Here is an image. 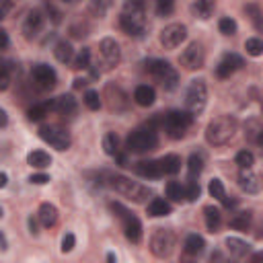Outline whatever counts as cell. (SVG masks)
Listing matches in <instances>:
<instances>
[{"label": "cell", "instance_id": "cell-29", "mask_svg": "<svg viewBox=\"0 0 263 263\" xmlns=\"http://www.w3.org/2000/svg\"><path fill=\"white\" fill-rule=\"evenodd\" d=\"M53 55H55V60H58L60 64H68V62H72V60H74V49H72L70 41L60 39V41L53 45Z\"/></svg>", "mask_w": 263, "mask_h": 263}, {"label": "cell", "instance_id": "cell-19", "mask_svg": "<svg viewBox=\"0 0 263 263\" xmlns=\"http://www.w3.org/2000/svg\"><path fill=\"white\" fill-rule=\"evenodd\" d=\"M134 171L144 179H160L162 177L160 160H140V162H136Z\"/></svg>", "mask_w": 263, "mask_h": 263}, {"label": "cell", "instance_id": "cell-24", "mask_svg": "<svg viewBox=\"0 0 263 263\" xmlns=\"http://www.w3.org/2000/svg\"><path fill=\"white\" fill-rule=\"evenodd\" d=\"M214 8H216V0H195L191 4V14L199 21H208L212 14H214Z\"/></svg>", "mask_w": 263, "mask_h": 263}, {"label": "cell", "instance_id": "cell-16", "mask_svg": "<svg viewBox=\"0 0 263 263\" xmlns=\"http://www.w3.org/2000/svg\"><path fill=\"white\" fill-rule=\"evenodd\" d=\"M242 66H245V60H242L238 53H232V51H230V53H224L222 60H220L218 66H216V76L222 78V80H224V78H230V76H232L236 70H240Z\"/></svg>", "mask_w": 263, "mask_h": 263}, {"label": "cell", "instance_id": "cell-52", "mask_svg": "<svg viewBox=\"0 0 263 263\" xmlns=\"http://www.w3.org/2000/svg\"><path fill=\"white\" fill-rule=\"evenodd\" d=\"M8 43H10V39H8V33H6L4 29H0V49L8 47Z\"/></svg>", "mask_w": 263, "mask_h": 263}, {"label": "cell", "instance_id": "cell-13", "mask_svg": "<svg viewBox=\"0 0 263 263\" xmlns=\"http://www.w3.org/2000/svg\"><path fill=\"white\" fill-rule=\"evenodd\" d=\"M179 62H181V66H183L185 70H189V72L203 68V64H205V51H203L201 43H197V41L189 43V45L183 49V53L179 55Z\"/></svg>", "mask_w": 263, "mask_h": 263}, {"label": "cell", "instance_id": "cell-20", "mask_svg": "<svg viewBox=\"0 0 263 263\" xmlns=\"http://www.w3.org/2000/svg\"><path fill=\"white\" fill-rule=\"evenodd\" d=\"M53 111H58L64 117H72L78 111V103H76V99L72 95H60L53 101Z\"/></svg>", "mask_w": 263, "mask_h": 263}, {"label": "cell", "instance_id": "cell-56", "mask_svg": "<svg viewBox=\"0 0 263 263\" xmlns=\"http://www.w3.org/2000/svg\"><path fill=\"white\" fill-rule=\"evenodd\" d=\"M6 183H8V175L6 173H0V189L6 187Z\"/></svg>", "mask_w": 263, "mask_h": 263}, {"label": "cell", "instance_id": "cell-40", "mask_svg": "<svg viewBox=\"0 0 263 263\" xmlns=\"http://www.w3.org/2000/svg\"><path fill=\"white\" fill-rule=\"evenodd\" d=\"M82 103L86 105V109H90V111H97V109L101 107V95H99L97 90L88 88V90L84 92V97H82Z\"/></svg>", "mask_w": 263, "mask_h": 263}, {"label": "cell", "instance_id": "cell-39", "mask_svg": "<svg viewBox=\"0 0 263 263\" xmlns=\"http://www.w3.org/2000/svg\"><path fill=\"white\" fill-rule=\"evenodd\" d=\"M72 68L74 70H86V68H90V49L88 47H82L80 51H78V55L72 60Z\"/></svg>", "mask_w": 263, "mask_h": 263}, {"label": "cell", "instance_id": "cell-46", "mask_svg": "<svg viewBox=\"0 0 263 263\" xmlns=\"http://www.w3.org/2000/svg\"><path fill=\"white\" fill-rule=\"evenodd\" d=\"M236 164H238L240 168H251V166L255 164V154H253L251 150H240V152L236 154Z\"/></svg>", "mask_w": 263, "mask_h": 263}, {"label": "cell", "instance_id": "cell-48", "mask_svg": "<svg viewBox=\"0 0 263 263\" xmlns=\"http://www.w3.org/2000/svg\"><path fill=\"white\" fill-rule=\"evenodd\" d=\"M45 10H47V14H49V18H51L53 23H60V21H62V12H60L51 2H45Z\"/></svg>", "mask_w": 263, "mask_h": 263}, {"label": "cell", "instance_id": "cell-43", "mask_svg": "<svg viewBox=\"0 0 263 263\" xmlns=\"http://www.w3.org/2000/svg\"><path fill=\"white\" fill-rule=\"evenodd\" d=\"M218 29H220V33L222 35H226V37H230V35H234L236 33V21L234 18H230V16H222L220 18V23H218Z\"/></svg>", "mask_w": 263, "mask_h": 263}, {"label": "cell", "instance_id": "cell-33", "mask_svg": "<svg viewBox=\"0 0 263 263\" xmlns=\"http://www.w3.org/2000/svg\"><path fill=\"white\" fill-rule=\"evenodd\" d=\"M158 160L162 166V175H177L181 171V156H177V154H164Z\"/></svg>", "mask_w": 263, "mask_h": 263}, {"label": "cell", "instance_id": "cell-47", "mask_svg": "<svg viewBox=\"0 0 263 263\" xmlns=\"http://www.w3.org/2000/svg\"><path fill=\"white\" fill-rule=\"evenodd\" d=\"M74 247H76V236L72 232H66L62 238V253H70Z\"/></svg>", "mask_w": 263, "mask_h": 263}, {"label": "cell", "instance_id": "cell-45", "mask_svg": "<svg viewBox=\"0 0 263 263\" xmlns=\"http://www.w3.org/2000/svg\"><path fill=\"white\" fill-rule=\"evenodd\" d=\"M175 10V0H154V12L158 16H168Z\"/></svg>", "mask_w": 263, "mask_h": 263}, {"label": "cell", "instance_id": "cell-60", "mask_svg": "<svg viewBox=\"0 0 263 263\" xmlns=\"http://www.w3.org/2000/svg\"><path fill=\"white\" fill-rule=\"evenodd\" d=\"M2 2H8V0H0V4H2Z\"/></svg>", "mask_w": 263, "mask_h": 263}, {"label": "cell", "instance_id": "cell-2", "mask_svg": "<svg viewBox=\"0 0 263 263\" xmlns=\"http://www.w3.org/2000/svg\"><path fill=\"white\" fill-rule=\"evenodd\" d=\"M236 127H238V123L232 115L214 117L205 127V142L210 146H224L234 138Z\"/></svg>", "mask_w": 263, "mask_h": 263}, {"label": "cell", "instance_id": "cell-14", "mask_svg": "<svg viewBox=\"0 0 263 263\" xmlns=\"http://www.w3.org/2000/svg\"><path fill=\"white\" fill-rule=\"evenodd\" d=\"M158 39H160V45L164 49H175L187 39V27L181 23H171L160 31Z\"/></svg>", "mask_w": 263, "mask_h": 263}, {"label": "cell", "instance_id": "cell-8", "mask_svg": "<svg viewBox=\"0 0 263 263\" xmlns=\"http://www.w3.org/2000/svg\"><path fill=\"white\" fill-rule=\"evenodd\" d=\"M193 121V115L187 113V111H179V109H173L168 113H164L160 117V125L164 127V132L173 138V140H179L185 136V132L189 129Z\"/></svg>", "mask_w": 263, "mask_h": 263}, {"label": "cell", "instance_id": "cell-57", "mask_svg": "<svg viewBox=\"0 0 263 263\" xmlns=\"http://www.w3.org/2000/svg\"><path fill=\"white\" fill-rule=\"evenodd\" d=\"M55 2H60V4H68V6H72V4H76L78 0H55Z\"/></svg>", "mask_w": 263, "mask_h": 263}, {"label": "cell", "instance_id": "cell-12", "mask_svg": "<svg viewBox=\"0 0 263 263\" xmlns=\"http://www.w3.org/2000/svg\"><path fill=\"white\" fill-rule=\"evenodd\" d=\"M99 55H101V66L105 70H113L121 62V47L113 37H105L99 43Z\"/></svg>", "mask_w": 263, "mask_h": 263}, {"label": "cell", "instance_id": "cell-7", "mask_svg": "<svg viewBox=\"0 0 263 263\" xmlns=\"http://www.w3.org/2000/svg\"><path fill=\"white\" fill-rule=\"evenodd\" d=\"M205 103H208V84H205V80L203 78L191 80L187 84V90H185V111L195 117L205 109Z\"/></svg>", "mask_w": 263, "mask_h": 263}, {"label": "cell", "instance_id": "cell-22", "mask_svg": "<svg viewBox=\"0 0 263 263\" xmlns=\"http://www.w3.org/2000/svg\"><path fill=\"white\" fill-rule=\"evenodd\" d=\"M224 247L230 253V257H234V259H242V257H247L251 253V245L247 240H242V238H236V236H228L224 240Z\"/></svg>", "mask_w": 263, "mask_h": 263}, {"label": "cell", "instance_id": "cell-44", "mask_svg": "<svg viewBox=\"0 0 263 263\" xmlns=\"http://www.w3.org/2000/svg\"><path fill=\"white\" fill-rule=\"evenodd\" d=\"M208 191H210V195H212L214 199H218V201H222V199L226 197V189H224V185H222L220 179H212L210 185H208Z\"/></svg>", "mask_w": 263, "mask_h": 263}, {"label": "cell", "instance_id": "cell-25", "mask_svg": "<svg viewBox=\"0 0 263 263\" xmlns=\"http://www.w3.org/2000/svg\"><path fill=\"white\" fill-rule=\"evenodd\" d=\"M245 136H247L249 142L261 146V142H263V125H261V121L257 117L247 119V123H245Z\"/></svg>", "mask_w": 263, "mask_h": 263}, {"label": "cell", "instance_id": "cell-42", "mask_svg": "<svg viewBox=\"0 0 263 263\" xmlns=\"http://www.w3.org/2000/svg\"><path fill=\"white\" fill-rule=\"evenodd\" d=\"M245 49H247L249 55L257 58V55L263 53V41H261L259 37H249V39L245 41Z\"/></svg>", "mask_w": 263, "mask_h": 263}, {"label": "cell", "instance_id": "cell-28", "mask_svg": "<svg viewBox=\"0 0 263 263\" xmlns=\"http://www.w3.org/2000/svg\"><path fill=\"white\" fill-rule=\"evenodd\" d=\"M171 212H173V205L162 197H152L150 203H148V216H152V218L168 216Z\"/></svg>", "mask_w": 263, "mask_h": 263}, {"label": "cell", "instance_id": "cell-21", "mask_svg": "<svg viewBox=\"0 0 263 263\" xmlns=\"http://www.w3.org/2000/svg\"><path fill=\"white\" fill-rule=\"evenodd\" d=\"M58 208L53 205V203H49V201H43L41 205H39V212H37V220H39V224L41 226H45V228H51V226H55L58 224Z\"/></svg>", "mask_w": 263, "mask_h": 263}, {"label": "cell", "instance_id": "cell-41", "mask_svg": "<svg viewBox=\"0 0 263 263\" xmlns=\"http://www.w3.org/2000/svg\"><path fill=\"white\" fill-rule=\"evenodd\" d=\"M183 189H185V199H187V201H195V199L199 197V193H201L199 181H197V179H191V177H189V181H187V185H185Z\"/></svg>", "mask_w": 263, "mask_h": 263}, {"label": "cell", "instance_id": "cell-37", "mask_svg": "<svg viewBox=\"0 0 263 263\" xmlns=\"http://www.w3.org/2000/svg\"><path fill=\"white\" fill-rule=\"evenodd\" d=\"M164 191H166V197L171 201H183L185 199V189H183V185L179 181H168Z\"/></svg>", "mask_w": 263, "mask_h": 263}, {"label": "cell", "instance_id": "cell-27", "mask_svg": "<svg viewBox=\"0 0 263 263\" xmlns=\"http://www.w3.org/2000/svg\"><path fill=\"white\" fill-rule=\"evenodd\" d=\"M203 218H205V228L210 232H218L220 224H222V212L216 205H205L203 208Z\"/></svg>", "mask_w": 263, "mask_h": 263}, {"label": "cell", "instance_id": "cell-34", "mask_svg": "<svg viewBox=\"0 0 263 263\" xmlns=\"http://www.w3.org/2000/svg\"><path fill=\"white\" fill-rule=\"evenodd\" d=\"M111 6H113V0H90L88 2V12L97 18H103Z\"/></svg>", "mask_w": 263, "mask_h": 263}, {"label": "cell", "instance_id": "cell-51", "mask_svg": "<svg viewBox=\"0 0 263 263\" xmlns=\"http://www.w3.org/2000/svg\"><path fill=\"white\" fill-rule=\"evenodd\" d=\"M27 222H29V232H31L33 236H37V234H39V220H37V218H33V216H29V220H27Z\"/></svg>", "mask_w": 263, "mask_h": 263}, {"label": "cell", "instance_id": "cell-55", "mask_svg": "<svg viewBox=\"0 0 263 263\" xmlns=\"http://www.w3.org/2000/svg\"><path fill=\"white\" fill-rule=\"evenodd\" d=\"M82 86H86V80L84 78H76L74 80V88H82Z\"/></svg>", "mask_w": 263, "mask_h": 263}, {"label": "cell", "instance_id": "cell-54", "mask_svg": "<svg viewBox=\"0 0 263 263\" xmlns=\"http://www.w3.org/2000/svg\"><path fill=\"white\" fill-rule=\"evenodd\" d=\"M8 249V242H6V236L4 232H0V251H6Z\"/></svg>", "mask_w": 263, "mask_h": 263}, {"label": "cell", "instance_id": "cell-38", "mask_svg": "<svg viewBox=\"0 0 263 263\" xmlns=\"http://www.w3.org/2000/svg\"><path fill=\"white\" fill-rule=\"evenodd\" d=\"M245 12H247V16L251 18L253 27H255L257 31H263V23H261V8H259V4H257V2L247 4V6H245Z\"/></svg>", "mask_w": 263, "mask_h": 263}, {"label": "cell", "instance_id": "cell-11", "mask_svg": "<svg viewBox=\"0 0 263 263\" xmlns=\"http://www.w3.org/2000/svg\"><path fill=\"white\" fill-rule=\"evenodd\" d=\"M39 138H41L43 142H47L51 148L60 150V152L68 150L70 144H72L70 134H68L64 127H60V125H43V127L39 129Z\"/></svg>", "mask_w": 263, "mask_h": 263}, {"label": "cell", "instance_id": "cell-59", "mask_svg": "<svg viewBox=\"0 0 263 263\" xmlns=\"http://www.w3.org/2000/svg\"><path fill=\"white\" fill-rule=\"evenodd\" d=\"M0 218H2V208H0Z\"/></svg>", "mask_w": 263, "mask_h": 263}, {"label": "cell", "instance_id": "cell-30", "mask_svg": "<svg viewBox=\"0 0 263 263\" xmlns=\"http://www.w3.org/2000/svg\"><path fill=\"white\" fill-rule=\"evenodd\" d=\"M49 111H53V101H41V103H35L33 107H29L27 117L31 121H41L45 115H49Z\"/></svg>", "mask_w": 263, "mask_h": 263}, {"label": "cell", "instance_id": "cell-49", "mask_svg": "<svg viewBox=\"0 0 263 263\" xmlns=\"http://www.w3.org/2000/svg\"><path fill=\"white\" fill-rule=\"evenodd\" d=\"M29 181L33 185H45V183H49V175H45V173H33L29 177Z\"/></svg>", "mask_w": 263, "mask_h": 263}, {"label": "cell", "instance_id": "cell-31", "mask_svg": "<svg viewBox=\"0 0 263 263\" xmlns=\"http://www.w3.org/2000/svg\"><path fill=\"white\" fill-rule=\"evenodd\" d=\"M251 222H253V214H251L249 210H242V212H236V214L228 220V226H230V228H234V230L245 232V230H249Z\"/></svg>", "mask_w": 263, "mask_h": 263}, {"label": "cell", "instance_id": "cell-15", "mask_svg": "<svg viewBox=\"0 0 263 263\" xmlns=\"http://www.w3.org/2000/svg\"><path fill=\"white\" fill-rule=\"evenodd\" d=\"M31 80H33L35 88H39V90H51L55 86V82H58V74L47 64H35L31 68Z\"/></svg>", "mask_w": 263, "mask_h": 263}, {"label": "cell", "instance_id": "cell-58", "mask_svg": "<svg viewBox=\"0 0 263 263\" xmlns=\"http://www.w3.org/2000/svg\"><path fill=\"white\" fill-rule=\"evenodd\" d=\"M107 261H115V253H107Z\"/></svg>", "mask_w": 263, "mask_h": 263}, {"label": "cell", "instance_id": "cell-32", "mask_svg": "<svg viewBox=\"0 0 263 263\" xmlns=\"http://www.w3.org/2000/svg\"><path fill=\"white\" fill-rule=\"evenodd\" d=\"M27 164L33 168H47L51 164V156L45 150H33L27 154Z\"/></svg>", "mask_w": 263, "mask_h": 263}, {"label": "cell", "instance_id": "cell-35", "mask_svg": "<svg viewBox=\"0 0 263 263\" xmlns=\"http://www.w3.org/2000/svg\"><path fill=\"white\" fill-rule=\"evenodd\" d=\"M103 150H105V154H109V156H115V154L119 152V138H117L115 132H107V134L103 136Z\"/></svg>", "mask_w": 263, "mask_h": 263}, {"label": "cell", "instance_id": "cell-6", "mask_svg": "<svg viewBox=\"0 0 263 263\" xmlns=\"http://www.w3.org/2000/svg\"><path fill=\"white\" fill-rule=\"evenodd\" d=\"M146 72L164 88V90H175L179 86V72L164 60H146Z\"/></svg>", "mask_w": 263, "mask_h": 263}, {"label": "cell", "instance_id": "cell-23", "mask_svg": "<svg viewBox=\"0 0 263 263\" xmlns=\"http://www.w3.org/2000/svg\"><path fill=\"white\" fill-rule=\"evenodd\" d=\"M203 249H205V240H203V236H199L197 232H191V234H187V236H185L183 251H185L187 255L197 257V255H201V253H203Z\"/></svg>", "mask_w": 263, "mask_h": 263}, {"label": "cell", "instance_id": "cell-5", "mask_svg": "<svg viewBox=\"0 0 263 263\" xmlns=\"http://www.w3.org/2000/svg\"><path fill=\"white\" fill-rule=\"evenodd\" d=\"M156 146H158V134H156V129L152 125L138 127V129L129 132V136L125 140L127 152H134V154L152 152V150H156Z\"/></svg>", "mask_w": 263, "mask_h": 263}, {"label": "cell", "instance_id": "cell-3", "mask_svg": "<svg viewBox=\"0 0 263 263\" xmlns=\"http://www.w3.org/2000/svg\"><path fill=\"white\" fill-rule=\"evenodd\" d=\"M109 210H111V212L117 216V220L121 222V228H123L125 238H127L129 242H134V245L142 242L144 228H142L140 218H138V216H134V214H132L123 203H119V201H111V203H109Z\"/></svg>", "mask_w": 263, "mask_h": 263}, {"label": "cell", "instance_id": "cell-4", "mask_svg": "<svg viewBox=\"0 0 263 263\" xmlns=\"http://www.w3.org/2000/svg\"><path fill=\"white\" fill-rule=\"evenodd\" d=\"M109 185H111L119 195H123V197H127V199H132V201H136V203H144V201H148V197H152V191H150L146 185H142V183H138V181H132V179H127V177H123V175H113V177H109Z\"/></svg>", "mask_w": 263, "mask_h": 263}, {"label": "cell", "instance_id": "cell-36", "mask_svg": "<svg viewBox=\"0 0 263 263\" xmlns=\"http://www.w3.org/2000/svg\"><path fill=\"white\" fill-rule=\"evenodd\" d=\"M201 171H203V156L197 154V152H193L189 156V160H187V173H189L191 179H197Z\"/></svg>", "mask_w": 263, "mask_h": 263}, {"label": "cell", "instance_id": "cell-53", "mask_svg": "<svg viewBox=\"0 0 263 263\" xmlns=\"http://www.w3.org/2000/svg\"><path fill=\"white\" fill-rule=\"evenodd\" d=\"M6 123H8V115H6L4 109H0V127H4Z\"/></svg>", "mask_w": 263, "mask_h": 263}, {"label": "cell", "instance_id": "cell-26", "mask_svg": "<svg viewBox=\"0 0 263 263\" xmlns=\"http://www.w3.org/2000/svg\"><path fill=\"white\" fill-rule=\"evenodd\" d=\"M154 99H156V92H154L152 86H148V84L136 86V90H134V101H136L140 107H150V105L154 103Z\"/></svg>", "mask_w": 263, "mask_h": 263}, {"label": "cell", "instance_id": "cell-1", "mask_svg": "<svg viewBox=\"0 0 263 263\" xmlns=\"http://www.w3.org/2000/svg\"><path fill=\"white\" fill-rule=\"evenodd\" d=\"M119 27L125 35L140 37L146 31V4L144 0H127L119 14Z\"/></svg>", "mask_w": 263, "mask_h": 263}, {"label": "cell", "instance_id": "cell-50", "mask_svg": "<svg viewBox=\"0 0 263 263\" xmlns=\"http://www.w3.org/2000/svg\"><path fill=\"white\" fill-rule=\"evenodd\" d=\"M10 86V74L6 68H0V92H4Z\"/></svg>", "mask_w": 263, "mask_h": 263}, {"label": "cell", "instance_id": "cell-9", "mask_svg": "<svg viewBox=\"0 0 263 263\" xmlns=\"http://www.w3.org/2000/svg\"><path fill=\"white\" fill-rule=\"evenodd\" d=\"M175 251V232L171 228H154L150 236V253L158 259L171 257Z\"/></svg>", "mask_w": 263, "mask_h": 263}, {"label": "cell", "instance_id": "cell-17", "mask_svg": "<svg viewBox=\"0 0 263 263\" xmlns=\"http://www.w3.org/2000/svg\"><path fill=\"white\" fill-rule=\"evenodd\" d=\"M45 25V14L41 10H31L23 21V35L25 39H35Z\"/></svg>", "mask_w": 263, "mask_h": 263}, {"label": "cell", "instance_id": "cell-18", "mask_svg": "<svg viewBox=\"0 0 263 263\" xmlns=\"http://www.w3.org/2000/svg\"><path fill=\"white\" fill-rule=\"evenodd\" d=\"M238 185H240V189L247 191L249 195H257V193L261 191V181H259V177H257L251 168H240Z\"/></svg>", "mask_w": 263, "mask_h": 263}, {"label": "cell", "instance_id": "cell-10", "mask_svg": "<svg viewBox=\"0 0 263 263\" xmlns=\"http://www.w3.org/2000/svg\"><path fill=\"white\" fill-rule=\"evenodd\" d=\"M101 99H105L107 109L113 111V113H125L129 109V97H127V92L119 84H115V82L105 84Z\"/></svg>", "mask_w": 263, "mask_h": 263}]
</instances>
